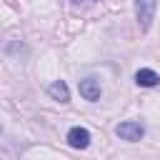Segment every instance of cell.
Wrapping results in <instances>:
<instances>
[{
    "label": "cell",
    "mask_w": 160,
    "mask_h": 160,
    "mask_svg": "<svg viewBox=\"0 0 160 160\" xmlns=\"http://www.w3.org/2000/svg\"><path fill=\"white\" fill-rule=\"evenodd\" d=\"M155 10H158V0H135V18H138L142 30L150 28V22L155 18Z\"/></svg>",
    "instance_id": "obj_1"
},
{
    "label": "cell",
    "mask_w": 160,
    "mask_h": 160,
    "mask_svg": "<svg viewBox=\"0 0 160 160\" xmlns=\"http://www.w3.org/2000/svg\"><path fill=\"white\" fill-rule=\"evenodd\" d=\"M115 132H118L122 140L135 142V140H140V138L145 135V128H142L140 122H135V120H125V122H118V125H115Z\"/></svg>",
    "instance_id": "obj_2"
},
{
    "label": "cell",
    "mask_w": 160,
    "mask_h": 160,
    "mask_svg": "<svg viewBox=\"0 0 160 160\" xmlns=\"http://www.w3.org/2000/svg\"><path fill=\"white\" fill-rule=\"evenodd\" d=\"M78 90H80V95H82L85 100H90V102L100 100V85H98V80H92V78L80 80V82H78Z\"/></svg>",
    "instance_id": "obj_3"
},
{
    "label": "cell",
    "mask_w": 160,
    "mask_h": 160,
    "mask_svg": "<svg viewBox=\"0 0 160 160\" xmlns=\"http://www.w3.org/2000/svg\"><path fill=\"white\" fill-rule=\"evenodd\" d=\"M68 142H70V148L85 150V148L90 145V132H88L85 128H72V130L68 132Z\"/></svg>",
    "instance_id": "obj_4"
},
{
    "label": "cell",
    "mask_w": 160,
    "mask_h": 160,
    "mask_svg": "<svg viewBox=\"0 0 160 160\" xmlns=\"http://www.w3.org/2000/svg\"><path fill=\"white\" fill-rule=\"evenodd\" d=\"M135 82H138V85H142V88H155V85L160 82V75H158L155 70L142 68V70H138V72H135Z\"/></svg>",
    "instance_id": "obj_5"
},
{
    "label": "cell",
    "mask_w": 160,
    "mask_h": 160,
    "mask_svg": "<svg viewBox=\"0 0 160 160\" xmlns=\"http://www.w3.org/2000/svg\"><path fill=\"white\" fill-rule=\"evenodd\" d=\"M48 95H50L52 100H60V102H68V100H70V90H68V85H65L62 80H55V82L48 88Z\"/></svg>",
    "instance_id": "obj_6"
},
{
    "label": "cell",
    "mask_w": 160,
    "mask_h": 160,
    "mask_svg": "<svg viewBox=\"0 0 160 160\" xmlns=\"http://www.w3.org/2000/svg\"><path fill=\"white\" fill-rule=\"evenodd\" d=\"M72 2H95V0H72Z\"/></svg>",
    "instance_id": "obj_7"
}]
</instances>
